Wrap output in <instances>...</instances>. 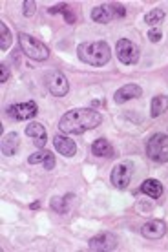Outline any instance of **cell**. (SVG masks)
Wrapping results in <instances>:
<instances>
[{"label": "cell", "instance_id": "14", "mask_svg": "<svg viewBox=\"0 0 168 252\" xmlns=\"http://www.w3.org/2000/svg\"><path fill=\"white\" fill-rule=\"evenodd\" d=\"M53 145H55L57 152L63 154L64 158H73L75 154H77V145H75V141H71L68 135L57 133L55 137H53Z\"/></svg>", "mask_w": 168, "mask_h": 252}, {"label": "cell", "instance_id": "18", "mask_svg": "<svg viewBox=\"0 0 168 252\" xmlns=\"http://www.w3.org/2000/svg\"><path fill=\"white\" fill-rule=\"evenodd\" d=\"M168 110V97L167 95H156L154 99H152V104H150V115L157 119V117H161L165 112Z\"/></svg>", "mask_w": 168, "mask_h": 252}, {"label": "cell", "instance_id": "22", "mask_svg": "<svg viewBox=\"0 0 168 252\" xmlns=\"http://www.w3.org/2000/svg\"><path fill=\"white\" fill-rule=\"evenodd\" d=\"M0 33H2V38H0V50L6 51L9 46H11L13 38H11V32L7 30V26L4 22H0Z\"/></svg>", "mask_w": 168, "mask_h": 252}, {"label": "cell", "instance_id": "13", "mask_svg": "<svg viewBox=\"0 0 168 252\" xmlns=\"http://www.w3.org/2000/svg\"><path fill=\"white\" fill-rule=\"evenodd\" d=\"M26 135L33 139V143L37 148L42 150L46 143H48V133H46V128H44L40 123H30L26 126Z\"/></svg>", "mask_w": 168, "mask_h": 252}, {"label": "cell", "instance_id": "2", "mask_svg": "<svg viewBox=\"0 0 168 252\" xmlns=\"http://www.w3.org/2000/svg\"><path fill=\"white\" fill-rule=\"evenodd\" d=\"M77 57L81 59V63L88 66H106L112 59V50L110 44L104 40H95V42H82L77 46Z\"/></svg>", "mask_w": 168, "mask_h": 252}, {"label": "cell", "instance_id": "15", "mask_svg": "<svg viewBox=\"0 0 168 252\" xmlns=\"http://www.w3.org/2000/svg\"><path fill=\"white\" fill-rule=\"evenodd\" d=\"M2 154L6 156V158H11V156H17L19 154V148H20V137L17 132H9L7 135H4L2 139Z\"/></svg>", "mask_w": 168, "mask_h": 252}, {"label": "cell", "instance_id": "26", "mask_svg": "<svg viewBox=\"0 0 168 252\" xmlns=\"http://www.w3.org/2000/svg\"><path fill=\"white\" fill-rule=\"evenodd\" d=\"M22 7H24V15L30 19V17H33L35 15V2H32V0H26L24 4H22Z\"/></svg>", "mask_w": 168, "mask_h": 252}, {"label": "cell", "instance_id": "5", "mask_svg": "<svg viewBox=\"0 0 168 252\" xmlns=\"http://www.w3.org/2000/svg\"><path fill=\"white\" fill-rule=\"evenodd\" d=\"M90 17L97 24H110L112 20H119L126 17V7L117 4V2H110V4H101L94 7Z\"/></svg>", "mask_w": 168, "mask_h": 252}, {"label": "cell", "instance_id": "3", "mask_svg": "<svg viewBox=\"0 0 168 252\" xmlns=\"http://www.w3.org/2000/svg\"><path fill=\"white\" fill-rule=\"evenodd\" d=\"M19 44L20 50L24 53L26 57L33 59L37 63H42V61H48L50 59V48L44 44L42 40L28 35V33H19Z\"/></svg>", "mask_w": 168, "mask_h": 252}, {"label": "cell", "instance_id": "20", "mask_svg": "<svg viewBox=\"0 0 168 252\" xmlns=\"http://www.w3.org/2000/svg\"><path fill=\"white\" fill-rule=\"evenodd\" d=\"M71 197L73 195L69 194V195H64V197H61V195H55V197H51V203H50V207L53 212H57V214H66L68 212V208H69V201H71Z\"/></svg>", "mask_w": 168, "mask_h": 252}, {"label": "cell", "instance_id": "7", "mask_svg": "<svg viewBox=\"0 0 168 252\" xmlns=\"http://www.w3.org/2000/svg\"><path fill=\"white\" fill-rule=\"evenodd\" d=\"M134 176V163L132 161H123V163L115 164L110 174V181L117 190H126Z\"/></svg>", "mask_w": 168, "mask_h": 252}, {"label": "cell", "instance_id": "21", "mask_svg": "<svg viewBox=\"0 0 168 252\" xmlns=\"http://www.w3.org/2000/svg\"><path fill=\"white\" fill-rule=\"evenodd\" d=\"M165 17H167L165 9H161V7H156V9H152V11H148L146 15H144V22H146L148 26H152V28H157V26L165 20Z\"/></svg>", "mask_w": 168, "mask_h": 252}, {"label": "cell", "instance_id": "11", "mask_svg": "<svg viewBox=\"0 0 168 252\" xmlns=\"http://www.w3.org/2000/svg\"><path fill=\"white\" fill-rule=\"evenodd\" d=\"M167 223L163 220H150L141 227V234L146 240H161L163 236L167 234Z\"/></svg>", "mask_w": 168, "mask_h": 252}, {"label": "cell", "instance_id": "1", "mask_svg": "<svg viewBox=\"0 0 168 252\" xmlns=\"http://www.w3.org/2000/svg\"><path fill=\"white\" fill-rule=\"evenodd\" d=\"M102 123V115L94 108H73L61 117L59 130L64 135H82Z\"/></svg>", "mask_w": 168, "mask_h": 252}, {"label": "cell", "instance_id": "8", "mask_svg": "<svg viewBox=\"0 0 168 252\" xmlns=\"http://www.w3.org/2000/svg\"><path fill=\"white\" fill-rule=\"evenodd\" d=\"M38 108L35 101H26V102H15L6 106V115L11 117L13 121H28L37 117Z\"/></svg>", "mask_w": 168, "mask_h": 252}, {"label": "cell", "instance_id": "27", "mask_svg": "<svg viewBox=\"0 0 168 252\" xmlns=\"http://www.w3.org/2000/svg\"><path fill=\"white\" fill-rule=\"evenodd\" d=\"M0 69H2V75H0V82L4 84V82H7V79H9V66H7L6 63L0 64Z\"/></svg>", "mask_w": 168, "mask_h": 252}, {"label": "cell", "instance_id": "4", "mask_svg": "<svg viewBox=\"0 0 168 252\" xmlns=\"http://www.w3.org/2000/svg\"><path fill=\"white\" fill-rule=\"evenodd\" d=\"M146 156L157 164L168 163V135L157 132L146 141Z\"/></svg>", "mask_w": 168, "mask_h": 252}, {"label": "cell", "instance_id": "19", "mask_svg": "<svg viewBox=\"0 0 168 252\" xmlns=\"http://www.w3.org/2000/svg\"><path fill=\"white\" fill-rule=\"evenodd\" d=\"M48 13H50V15H59V13H61L64 17V20H66V24H75V22H77V15H75V11L68 4H59V6L50 7Z\"/></svg>", "mask_w": 168, "mask_h": 252}, {"label": "cell", "instance_id": "28", "mask_svg": "<svg viewBox=\"0 0 168 252\" xmlns=\"http://www.w3.org/2000/svg\"><path fill=\"white\" fill-rule=\"evenodd\" d=\"M30 208H33V210H35V208H40V201H35V203H32V205H30Z\"/></svg>", "mask_w": 168, "mask_h": 252}, {"label": "cell", "instance_id": "9", "mask_svg": "<svg viewBox=\"0 0 168 252\" xmlns=\"http://www.w3.org/2000/svg\"><path fill=\"white\" fill-rule=\"evenodd\" d=\"M117 245H119V240L113 232H101L90 240V251H95V252L115 251Z\"/></svg>", "mask_w": 168, "mask_h": 252}, {"label": "cell", "instance_id": "10", "mask_svg": "<svg viewBox=\"0 0 168 252\" xmlns=\"http://www.w3.org/2000/svg\"><path fill=\"white\" fill-rule=\"evenodd\" d=\"M48 92H50L53 97H66V94L69 92V82L66 79L64 73L61 71H51L50 75H48Z\"/></svg>", "mask_w": 168, "mask_h": 252}, {"label": "cell", "instance_id": "6", "mask_svg": "<svg viewBox=\"0 0 168 252\" xmlns=\"http://www.w3.org/2000/svg\"><path fill=\"white\" fill-rule=\"evenodd\" d=\"M115 53H117V59L126 66H134V64L139 63V57H141V51H139V46L135 42H132L128 38H119L117 44H115Z\"/></svg>", "mask_w": 168, "mask_h": 252}, {"label": "cell", "instance_id": "17", "mask_svg": "<svg viewBox=\"0 0 168 252\" xmlns=\"http://www.w3.org/2000/svg\"><path fill=\"white\" fill-rule=\"evenodd\" d=\"M92 154L97 158H115V150L110 145V141H106L104 137H99L94 141L92 145Z\"/></svg>", "mask_w": 168, "mask_h": 252}, {"label": "cell", "instance_id": "23", "mask_svg": "<svg viewBox=\"0 0 168 252\" xmlns=\"http://www.w3.org/2000/svg\"><path fill=\"white\" fill-rule=\"evenodd\" d=\"M46 154H48V150H37L35 154H32V156L28 158V163H30V164H40V163H44V159H46Z\"/></svg>", "mask_w": 168, "mask_h": 252}, {"label": "cell", "instance_id": "12", "mask_svg": "<svg viewBox=\"0 0 168 252\" xmlns=\"http://www.w3.org/2000/svg\"><path fill=\"white\" fill-rule=\"evenodd\" d=\"M143 95V90L139 84H126L123 88H119L115 94H113V101L117 104H125V102L132 101V99H137Z\"/></svg>", "mask_w": 168, "mask_h": 252}, {"label": "cell", "instance_id": "16", "mask_svg": "<svg viewBox=\"0 0 168 252\" xmlns=\"http://www.w3.org/2000/svg\"><path fill=\"white\" fill-rule=\"evenodd\" d=\"M139 192L141 194H144V195H148V197H152V199H159L163 195V185H161V181H157V179H144L143 181V185L139 187Z\"/></svg>", "mask_w": 168, "mask_h": 252}, {"label": "cell", "instance_id": "24", "mask_svg": "<svg viewBox=\"0 0 168 252\" xmlns=\"http://www.w3.org/2000/svg\"><path fill=\"white\" fill-rule=\"evenodd\" d=\"M161 38H163V32L159 30V28H150V32H148L150 42H159Z\"/></svg>", "mask_w": 168, "mask_h": 252}, {"label": "cell", "instance_id": "25", "mask_svg": "<svg viewBox=\"0 0 168 252\" xmlns=\"http://www.w3.org/2000/svg\"><path fill=\"white\" fill-rule=\"evenodd\" d=\"M42 166H44V170H53V166H55V156H53L51 152L46 154V159H44Z\"/></svg>", "mask_w": 168, "mask_h": 252}]
</instances>
